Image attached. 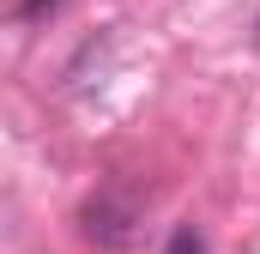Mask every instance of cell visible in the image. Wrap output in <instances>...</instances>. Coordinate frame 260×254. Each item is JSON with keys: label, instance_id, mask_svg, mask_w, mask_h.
<instances>
[{"label": "cell", "instance_id": "obj_3", "mask_svg": "<svg viewBox=\"0 0 260 254\" xmlns=\"http://www.w3.org/2000/svg\"><path fill=\"white\" fill-rule=\"evenodd\" d=\"M43 6H55V0H30V6H24V18H37V12H43Z\"/></svg>", "mask_w": 260, "mask_h": 254}, {"label": "cell", "instance_id": "obj_2", "mask_svg": "<svg viewBox=\"0 0 260 254\" xmlns=\"http://www.w3.org/2000/svg\"><path fill=\"white\" fill-rule=\"evenodd\" d=\"M170 254H206V242H200V230H194V224H182V230L170 236Z\"/></svg>", "mask_w": 260, "mask_h": 254}, {"label": "cell", "instance_id": "obj_1", "mask_svg": "<svg viewBox=\"0 0 260 254\" xmlns=\"http://www.w3.org/2000/svg\"><path fill=\"white\" fill-rule=\"evenodd\" d=\"M79 224H85L91 242H103V248H127V242H133V224H139V206L121 200V194H97V200L79 212Z\"/></svg>", "mask_w": 260, "mask_h": 254}]
</instances>
